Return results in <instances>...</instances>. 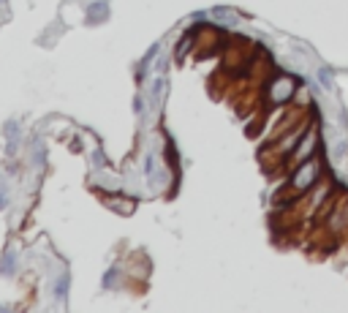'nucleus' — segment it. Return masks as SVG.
I'll use <instances>...</instances> for the list:
<instances>
[{"mask_svg":"<svg viewBox=\"0 0 348 313\" xmlns=\"http://www.w3.org/2000/svg\"><path fill=\"white\" fill-rule=\"evenodd\" d=\"M321 172H324V166H321V161H318L316 155H313V158H307V161H302V164L294 169L291 180H288V191H291L294 196L310 191L313 185L321 180Z\"/></svg>","mask_w":348,"mask_h":313,"instance_id":"nucleus-1","label":"nucleus"},{"mask_svg":"<svg viewBox=\"0 0 348 313\" xmlns=\"http://www.w3.org/2000/svg\"><path fill=\"white\" fill-rule=\"evenodd\" d=\"M294 93H297V79L288 77V74H280V77H275L269 82V90H266V96H269V104L272 106H280V104L291 101Z\"/></svg>","mask_w":348,"mask_h":313,"instance_id":"nucleus-2","label":"nucleus"},{"mask_svg":"<svg viewBox=\"0 0 348 313\" xmlns=\"http://www.w3.org/2000/svg\"><path fill=\"white\" fill-rule=\"evenodd\" d=\"M318 139H321V136H318V128H316V125H307L305 134L299 136V144L291 150V164L294 166H299L302 161H307V158H313V155H316Z\"/></svg>","mask_w":348,"mask_h":313,"instance_id":"nucleus-3","label":"nucleus"},{"mask_svg":"<svg viewBox=\"0 0 348 313\" xmlns=\"http://www.w3.org/2000/svg\"><path fill=\"white\" fill-rule=\"evenodd\" d=\"M106 16H109V3L95 0L92 5H87V22H90V25H98V22H103Z\"/></svg>","mask_w":348,"mask_h":313,"instance_id":"nucleus-4","label":"nucleus"},{"mask_svg":"<svg viewBox=\"0 0 348 313\" xmlns=\"http://www.w3.org/2000/svg\"><path fill=\"white\" fill-rule=\"evenodd\" d=\"M212 19L223 25H237V14L231 8H212Z\"/></svg>","mask_w":348,"mask_h":313,"instance_id":"nucleus-5","label":"nucleus"},{"mask_svg":"<svg viewBox=\"0 0 348 313\" xmlns=\"http://www.w3.org/2000/svg\"><path fill=\"white\" fill-rule=\"evenodd\" d=\"M318 82H321V88H327V90H332V82H335V74H332V68H329V66H321V68H318Z\"/></svg>","mask_w":348,"mask_h":313,"instance_id":"nucleus-6","label":"nucleus"},{"mask_svg":"<svg viewBox=\"0 0 348 313\" xmlns=\"http://www.w3.org/2000/svg\"><path fill=\"white\" fill-rule=\"evenodd\" d=\"M68 281H71V278H68V272H63V275L57 278V283H55V297L57 300H63L68 294Z\"/></svg>","mask_w":348,"mask_h":313,"instance_id":"nucleus-7","label":"nucleus"},{"mask_svg":"<svg viewBox=\"0 0 348 313\" xmlns=\"http://www.w3.org/2000/svg\"><path fill=\"white\" fill-rule=\"evenodd\" d=\"M5 131H8V150H14L16 136H19V125H16V120H8V123H5Z\"/></svg>","mask_w":348,"mask_h":313,"instance_id":"nucleus-8","label":"nucleus"},{"mask_svg":"<svg viewBox=\"0 0 348 313\" xmlns=\"http://www.w3.org/2000/svg\"><path fill=\"white\" fill-rule=\"evenodd\" d=\"M0 272H3V275H14V253H5L3 256V262H0Z\"/></svg>","mask_w":348,"mask_h":313,"instance_id":"nucleus-9","label":"nucleus"},{"mask_svg":"<svg viewBox=\"0 0 348 313\" xmlns=\"http://www.w3.org/2000/svg\"><path fill=\"white\" fill-rule=\"evenodd\" d=\"M161 98H164V79L158 77V79H155V85H153V96H150V101L158 104Z\"/></svg>","mask_w":348,"mask_h":313,"instance_id":"nucleus-10","label":"nucleus"},{"mask_svg":"<svg viewBox=\"0 0 348 313\" xmlns=\"http://www.w3.org/2000/svg\"><path fill=\"white\" fill-rule=\"evenodd\" d=\"M332 153H335V158H338V161H343V158H346V153H348V142H346V139H340V142L335 144Z\"/></svg>","mask_w":348,"mask_h":313,"instance_id":"nucleus-11","label":"nucleus"},{"mask_svg":"<svg viewBox=\"0 0 348 313\" xmlns=\"http://www.w3.org/2000/svg\"><path fill=\"white\" fill-rule=\"evenodd\" d=\"M101 283H103V289H112L114 283H117V270H109L106 275H103V281H101Z\"/></svg>","mask_w":348,"mask_h":313,"instance_id":"nucleus-12","label":"nucleus"},{"mask_svg":"<svg viewBox=\"0 0 348 313\" xmlns=\"http://www.w3.org/2000/svg\"><path fill=\"white\" fill-rule=\"evenodd\" d=\"M3 207H8V194H5V191H0V210H3Z\"/></svg>","mask_w":348,"mask_h":313,"instance_id":"nucleus-13","label":"nucleus"},{"mask_svg":"<svg viewBox=\"0 0 348 313\" xmlns=\"http://www.w3.org/2000/svg\"><path fill=\"white\" fill-rule=\"evenodd\" d=\"M92 158H95V166H103V155H101V153H95Z\"/></svg>","mask_w":348,"mask_h":313,"instance_id":"nucleus-14","label":"nucleus"}]
</instances>
